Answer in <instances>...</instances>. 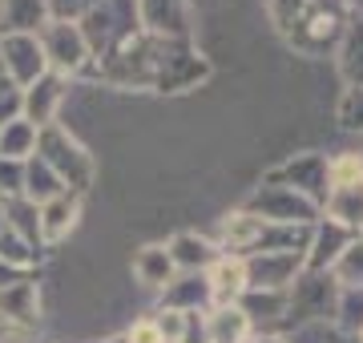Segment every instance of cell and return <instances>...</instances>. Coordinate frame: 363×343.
I'll return each mask as SVG.
<instances>
[{"label":"cell","mask_w":363,"mask_h":343,"mask_svg":"<svg viewBox=\"0 0 363 343\" xmlns=\"http://www.w3.org/2000/svg\"><path fill=\"white\" fill-rule=\"evenodd\" d=\"M250 343H283V339H274V335H259V339H250Z\"/></svg>","instance_id":"obj_29"},{"label":"cell","mask_w":363,"mask_h":343,"mask_svg":"<svg viewBox=\"0 0 363 343\" xmlns=\"http://www.w3.org/2000/svg\"><path fill=\"white\" fill-rule=\"evenodd\" d=\"M0 65H4L9 85H16V89H28L37 77L49 73L45 53H40V37H28V33L0 37Z\"/></svg>","instance_id":"obj_4"},{"label":"cell","mask_w":363,"mask_h":343,"mask_svg":"<svg viewBox=\"0 0 363 343\" xmlns=\"http://www.w3.org/2000/svg\"><path fill=\"white\" fill-rule=\"evenodd\" d=\"M33 259H37V247L0 218V263L13 266V271H25V266H33Z\"/></svg>","instance_id":"obj_21"},{"label":"cell","mask_w":363,"mask_h":343,"mask_svg":"<svg viewBox=\"0 0 363 343\" xmlns=\"http://www.w3.org/2000/svg\"><path fill=\"white\" fill-rule=\"evenodd\" d=\"M359 343H363V327H359Z\"/></svg>","instance_id":"obj_31"},{"label":"cell","mask_w":363,"mask_h":343,"mask_svg":"<svg viewBox=\"0 0 363 343\" xmlns=\"http://www.w3.org/2000/svg\"><path fill=\"white\" fill-rule=\"evenodd\" d=\"M286 291H242V299H238V311L255 323V319H279L286 311Z\"/></svg>","instance_id":"obj_20"},{"label":"cell","mask_w":363,"mask_h":343,"mask_svg":"<svg viewBox=\"0 0 363 343\" xmlns=\"http://www.w3.org/2000/svg\"><path fill=\"white\" fill-rule=\"evenodd\" d=\"M154 327H157V335H162V343H186L190 311H174V307H166V311H157L154 315Z\"/></svg>","instance_id":"obj_22"},{"label":"cell","mask_w":363,"mask_h":343,"mask_svg":"<svg viewBox=\"0 0 363 343\" xmlns=\"http://www.w3.org/2000/svg\"><path fill=\"white\" fill-rule=\"evenodd\" d=\"M331 279H335L343 291H363V238H351L347 247L335 254Z\"/></svg>","instance_id":"obj_19"},{"label":"cell","mask_w":363,"mask_h":343,"mask_svg":"<svg viewBox=\"0 0 363 343\" xmlns=\"http://www.w3.org/2000/svg\"><path fill=\"white\" fill-rule=\"evenodd\" d=\"M323 214H327V223L343 226V230H363V178L359 182L327 186Z\"/></svg>","instance_id":"obj_10"},{"label":"cell","mask_w":363,"mask_h":343,"mask_svg":"<svg viewBox=\"0 0 363 343\" xmlns=\"http://www.w3.org/2000/svg\"><path fill=\"white\" fill-rule=\"evenodd\" d=\"M247 291H291L298 271L307 266V251H259L242 259Z\"/></svg>","instance_id":"obj_3"},{"label":"cell","mask_w":363,"mask_h":343,"mask_svg":"<svg viewBox=\"0 0 363 343\" xmlns=\"http://www.w3.org/2000/svg\"><path fill=\"white\" fill-rule=\"evenodd\" d=\"M77 214H81V194H69L61 190L57 198L40 202L37 206V223H40V242H57L65 238L73 226H77Z\"/></svg>","instance_id":"obj_11"},{"label":"cell","mask_w":363,"mask_h":343,"mask_svg":"<svg viewBox=\"0 0 363 343\" xmlns=\"http://www.w3.org/2000/svg\"><path fill=\"white\" fill-rule=\"evenodd\" d=\"M40 53H45L49 73H57V77H73V73H81L93 61L81 28L69 25V21H49L40 28Z\"/></svg>","instance_id":"obj_2"},{"label":"cell","mask_w":363,"mask_h":343,"mask_svg":"<svg viewBox=\"0 0 363 343\" xmlns=\"http://www.w3.org/2000/svg\"><path fill=\"white\" fill-rule=\"evenodd\" d=\"M206 343H250L255 323H250L238 307H214L206 315Z\"/></svg>","instance_id":"obj_16"},{"label":"cell","mask_w":363,"mask_h":343,"mask_svg":"<svg viewBox=\"0 0 363 343\" xmlns=\"http://www.w3.org/2000/svg\"><path fill=\"white\" fill-rule=\"evenodd\" d=\"M247 291V266L238 254H218L206 266V295L214 299V307H234Z\"/></svg>","instance_id":"obj_8"},{"label":"cell","mask_w":363,"mask_h":343,"mask_svg":"<svg viewBox=\"0 0 363 343\" xmlns=\"http://www.w3.org/2000/svg\"><path fill=\"white\" fill-rule=\"evenodd\" d=\"M133 275H138V283H145V287L166 291L169 283H174V275H178V266H174V259H169V251L162 242H150V247H142L138 259H133Z\"/></svg>","instance_id":"obj_15"},{"label":"cell","mask_w":363,"mask_h":343,"mask_svg":"<svg viewBox=\"0 0 363 343\" xmlns=\"http://www.w3.org/2000/svg\"><path fill=\"white\" fill-rule=\"evenodd\" d=\"M65 186L57 182V174L45 166V162L33 154V158L25 162V178H21V198H28L33 206H40V202H49V198H57Z\"/></svg>","instance_id":"obj_17"},{"label":"cell","mask_w":363,"mask_h":343,"mask_svg":"<svg viewBox=\"0 0 363 343\" xmlns=\"http://www.w3.org/2000/svg\"><path fill=\"white\" fill-rule=\"evenodd\" d=\"M125 343H162V335H157L154 319H138L130 331H125Z\"/></svg>","instance_id":"obj_28"},{"label":"cell","mask_w":363,"mask_h":343,"mask_svg":"<svg viewBox=\"0 0 363 343\" xmlns=\"http://www.w3.org/2000/svg\"><path fill=\"white\" fill-rule=\"evenodd\" d=\"M0 89H9V77H4V65H0Z\"/></svg>","instance_id":"obj_30"},{"label":"cell","mask_w":363,"mask_h":343,"mask_svg":"<svg viewBox=\"0 0 363 343\" xmlns=\"http://www.w3.org/2000/svg\"><path fill=\"white\" fill-rule=\"evenodd\" d=\"M0 315L13 319L16 327H33L40 319V295H37V283H28V279H16L13 287L0 291Z\"/></svg>","instance_id":"obj_13"},{"label":"cell","mask_w":363,"mask_h":343,"mask_svg":"<svg viewBox=\"0 0 363 343\" xmlns=\"http://www.w3.org/2000/svg\"><path fill=\"white\" fill-rule=\"evenodd\" d=\"M45 25H49L45 0H0V37H13V33L40 37Z\"/></svg>","instance_id":"obj_12"},{"label":"cell","mask_w":363,"mask_h":343,"mask_svg":"<svg viewBox=\"0 0 363 343\" xmlns=\"http://www.w3.org/2000/svg\"><path fill=\"white\" fill-rule=\"evenodd\" d=\"M21 178H25V162L0 158V198H16L21 194Z\"/></svg>","instance_id":"obj_24"},{"label":"cell","mask_w":363,"mask_h":343,"mask_svg":"<svg viewBox=\"0 0 363 343\" xmlns=\"http://www.w3.org/2000/svg\"><path fill=\"white\" fill-rule=\"evenodd\" d=\"M343 327L347 331H359L363 327V291H343Z\"/></svg>","instance_id":"obj_25"},{"label":"cell","mask_w":363,"mask_h":343,"mask_svg":"<svg viewBox=\"0 0 363 343\" xmlns=\"http://www.w3.org/2000/svg\"><path fill=\"white\" fill-rule=\"evenodd\" d=\"M93 4H97V0H45L49 21H69V25H77V21L89 13Z\"/></svg>","instance_id":"obj_23"},{"label":"cell","mask_w":363,"mask_h":343,"mask_svg":"<svg viewBox=\"0 0 363 343\" xmlns=\"http://www.w3.org/2000/svg\"><path fill=\"white\" fill-rule=\"evenodd\" d=\"M169 259H174V266L178 271H206L214 259H218V247L210 242V238H202V235H190V230H182V235H174L169 238Z\"/></svg>","instance_id":"obj_14"},{"label":"cell","mask_w":363,"mask_h":343,"mask_svg":"<svg viewBox=\"0 0 363 343\" xmlns=\"http://www.w3.org/2000/svg\"><path fill=\"white\" fill-rule=\"evenodd\" d=\"M16 118H21V89L9 85V89H0V125L16 121Z\"/></svg>","instance_id":"obj_27"},{"label":"cell","mask_w":363,"mask_h":343,"mask_svg":"<svg viewBox=\"0 0 363 343\" xmlns=\"http://www.w3.org/2000/svg\"><path fill=\"white\" fill-rule=\"evenodd\" d=\"M37 158L57 174V182L69 194H85L93 182V158L85 154V145L73 142L61 125H45L37 130Z\"/></svg>","instance_id":"obj_1"},{"label":"cell","mask_w":363,"mask_h":343,"mask_svg":"<svg viewBox=\"0 0 363 343\" xmlns=\"http://www.w3.org/2000/svg\"><path fill=\"white\" fill-rule=\"evenodd\" d=\"M61 101H65V77L45 73V77H37L28 89H21V118H25L28 125L45 130V125H52V113H57Z\"/></svg>","instance_id":"obj_7"},{"label":"cell","mask_w":363,"mask_h":343,"mask_svg":"<svg viewBox=\"0 0 363 343\" xmlns=\"http://www.w3.org/2000/svg\"><path fill=\"white\" fill-rule=\"evenodd\" d=\"M138 25L150 28L157 40H186L190 37V4L186 0H133Z\"/></svg>","instance_id":"obj_6"},{"label":"cell","mask_w":363,"mask_h":343,"mask_svg":"<svg viewBox=\"0 0 363 343\" xmlns=\"http://www.w3.org/2000/svg\"><path fill=\"white\" fill-rule=\"evenodd\" d=\"M283 178H291V190H295V194H303V198L315 202V206H323V198H327V162L319 158V154H303V158H295L291 166H283V170L271 174V182H283Z\"/></svg>","instance_id":"obj_9"},{"label":"cell","mask_w":363,"mask_h":343,"mask_svg":"<svg viewBox=\"0 0 363 343\" xmlns=\"http://www.w3.org/2000/svg\"><path fill=\"white\" fill-rule=\"evenodd\" d=\"M33 154H37V125H28L25 118L4 121V125H0V158L28 162Z\"/></svg>","instance_id":"obj_18"},{"label":"cell","mask_w":363,"mask_h":343,"mask_svg":"<svg viewBox=\"0 0 363 343\" xmlns=\"http://www.w3.org/2000/svg\"><path fill=\"white\" fill-rule=\"evenodd\" d=\"M343 125L363 130V89H351L347 93V101H343Z\"/></svg>","instance_id":"obj_26"},{"label":"cell","mask_w":363,"mask_h":343,"mask_svg":"<svg viewBox=\"0 0 363 343\" xmlns=\"http://www.w3.org/2000/svg\"><path fill=\"white\" fill-rule=\"evenodd\" d=\"M250 214H259V218H267V223L274 226H307L315 218V202H307L303 194H295L291 186H262V194L247 206Z\"/></svg>","instance_id":"obj_5"}]
</instances>
